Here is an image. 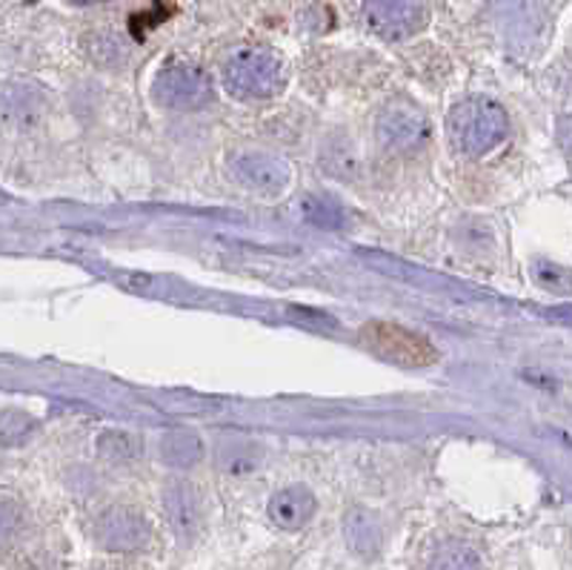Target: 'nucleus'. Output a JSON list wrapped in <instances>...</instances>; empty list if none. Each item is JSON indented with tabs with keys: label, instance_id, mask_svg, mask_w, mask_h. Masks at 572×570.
Wrapping results in <instances>:
<instances>
[{
	"label": "nucleus",
	"instance_id": "f257e3e1",
	"mask_svg": "<svg viewBox=\"0 0 572 570\" xmlns=\"http://www.w3.org/2000/svg\"><path fill=\"white\" fill-rule=\"evenodd\" d=\"M507 135V112L490 98H467L449 115V138L467 155H486Z\"/></svg>",
	"mask_w": 572,
	"mask_h": 570
},
{
	"label": "nucleus",
	"instance_id": "f03ea898",
	"mask_svg": "<svg viewBox=\"0 0 572 570\" xmlns=\"http://www.w3.org/2000/svg\"><path fill=\"white\" fill-rule=\"evenodd\" d=\"M283 83L281 60L267 49H240L224 66V87L240 101L272 98Z\"/></svg>",
	"mask_w": 572,
	"mask_h": 570
},
{
	"label": "nucleus",
	"instance_id": "7ed1b4c3",
	"mask_svg": "<svg viewBox=\"0 0 572 570\" xmlns=\"http://www.w3.org/2000/svg\"><path fill=\"white\" fill-rule=\"evenodd\" d=\"M361 338L367 342V347H370L372 353L395 361V365L427 367L438 359V356H435V347L427 338L420 336V333H415V329L401 327V324L372 322L363 327Z\"/></svg>",
	"mask_w": 572,
	"mask_h": 570
},
{
	"label": "nucleus",
	"instance_id": "20e7f679",
	"mask_svg": "<svg viewBox=\"0 0 572 570\" xmlns=\"http://www.w3.org/2000/svg\"><path fill=\"white\" fill-rule=\"evenodd\" d=\"M94 539L112 554H135L149 545L153 530L135 507H109L94 519Z\"/></svg>",
	"mask_w": 572,
	"mask_h": 570
},
{
	"label": "nucleus",
	"instance_id": "39448f33",
	"mask_svg": "<svg viewBox=\"0 0 572 570\" xmlns=\"http://www.w3.org/2000/svg\"><path fill=\"white\" fill-rule=\"evenodd\" d=\"M367 23L386 41H401L424 30L429 18V0H367Z\"/></svg>",
	"mask_w": 572,
	"mask_h": 570
},
{
	"label": "nucleus",
	"instance_id": "423d86ee",
	"mask_svg": "<svg viewBox=\"0 0 572 570\" xmlns=\"http://www.w3.org/2000/svg\"><path fill=\"white\" fill-rule=\"evenodd\" d=\"M155 98L172 110H198L212 98V83L198 66L172 64L155 78Z\"/></svg>",
	"mask_w": 572,
	"mask_h": 570
},
{
	"label": "nucleus",
	"instance_id": "0eeeda50",
	"mask_svg": "<svg viewBox=\"0 0 572 570\" xmlns=\"http://www.w3.org/2000/svg\"><path fill=\"white\" fill-rule=\"evenodd\" d=\"M429 138L427 118L406 103H392L378 118V141L392 153H413Z\"/></svg>",
	"mask_w": 572,
	"mask_h": 570
},
{
	"label": "nucleus",
	"instance_id": "6e6552de",
	"mask_svg": "<svg viewBox=\"0 0 572 570\" xmlns=\"http://www.w3.org/2000/svg\"><path fill=\"white\" fill-rule=\"evenodd\" d=\"M233 176L240 187L258 195H281L290 187V169L269 153H244L233 161Z\"/></svg>",
	"mask_w": 572,
	"mask_h": 570
},
{
	"label": "nucleus",
	"instance_id": "1a4fd4ad",
	"mask_svg": "<svg viewBox=\"0 0 572 570\" xmlns=\"http://www.w3.org/2000/svg\"><path fill=\"white\" fill-rule=\"evenodd\" d=\"M164 511L178 541L189 545L203 530V499L192 482H169L164 488Z\"/></svg>",
	"mask_w": 572,
	"mask_h": 570
},
{
	"label": "nucleus",
	"instance_id": "9d476101",
	"mask_svg": "<svg viewBox=\"0 0 572 570\" xmlns=\"http://www.w3.org/2000/svg\"><path fill=\"white\" fill-rule=\"evenodd\" d=\"M318 511V502L312 496L310 490L301 488V484H292V488L278 490L276 496L269 499V516L283 530H301L304 525H310V519Z\"/></svg>",
	"mask_w": 572,
	"mask_h": 570
},
{
	"label": "nucleus",
	"instance_id": "9b49d317",
	"mask_svg": "<svg viewBox=\"0 0 572 570\" xmlns=\"http://www.w3.org/2000/svg\"><path fill=\"white\" fill-rule=\"evenodd\" d=\"M344 536H347L349 548L356 550L358 556H363V559H372L381 550V539H384L375 516L370 511H361V507H356L344 519Z\"/></svg>",
	"mask_w": 572,
	"mask_h": 570
},
{
	"label": "nucleus",
	"instance_id": "f8f14e48",
	"mask_svg": "<svg viewBox=\"0 0 572 570\" xmlns=\"http://www.w3.org/2000/svg\"><path fill=\"white\" fill-rule=\"evenodd\" d=\"M424 570H481V556L467 541L444 539L435 545Z\"/></svg>",
	"mask_w": 572,
	"mask_h": 570
},
{
	"label": "nucleus",
	"instance_id": "ddd939ff",
	"mask_svg": "<svg viewBox=\"0 0 572 570\" xmlns=\"http://www.w3.org/2000/svg\"><path fill=\"white\" fill-rule=\"evenodd\" d=\"M203 456V445L195 433L172 431L160 439V459L172 468H192Z\"/></svg>",
	"mask_w": 572,
	"mask_h": 570
},
{
	"label": "nucleus",
	"instance_id": "4468645a",
	"mask_svg": "<svg viewBox=\"0 0 572 570\" xmlns=\"http://www.w3.org/2000/svg\"><path fill=\"white\" fill-rule=\"evenodd\" d=\"M37 118V98L30 89L7 87L0 92V121L7 124H26Z\"/></svg>",
	"mask_w": 572,
	"mask_h": 570
},
{
	"label": "nucleus",
	"instance_id": "2eb2a0df",
	"mask_svg": "<svg viewBox=\"0 0 572 570\" xmlns=\"http://www.w3.org/2000/svg\"><path fill=\"white\" fill-rule=\"evenodd\" d=\"M141 442L130 433H106L101 439V456L112 465H130L141 456Z\"/></svg>",
	"mask_w": 572,
	"mask_h": 570
},
{
	"label": "nucleus",
	"instance_id": "dca6fc26",
	"mask_svg": "<svg viewBox=\"0 0 572 570\" xmlns=\"http://www.w3.org/2000/svg\"><path fill=\"white\" fill-rule=\"evenodd\" d=\"M35 433V422L21 410H3L0 413V445H23Z\"/></svg>",
	"mask_w": 572,
	"mask_h": 570
},
{
	"label": "nucleus",
	"instance_id": "f3484780",
	"mask_svg": "<svg viewBox=\"0 0 572 570\" xmlns=\"http://www.w3.org/2000/svg\"><path fill=\"white\" fill-rule=\"evenodd\" d=\"M217 461L226 470H249L258 465V450L249 442H224V445L217 447Z\"/></svg>",
	"mask_w": 572,
	"mask_h": 570
},
{
	"label": "nucleus",
	"instance_id": "a211bd4d",
	"mask_svg": "<svg viewBox=\"0 0 572 570\" xmlns=\"http://www.w3.org/2000/svg\"><path fill=\"white\" fill-rule=\"evenodd\" d=\"M23 530V513L9 502H0V554H7Z\"/></svg>",
	"mask_w": 572,
	"mask_h": 570
},
{
	"label": "nucleus",
	"instance_id": "6ab92c4d",
	"mask_svg": "<svg viewBox=\"0 0 572 570\" xmlns=\"http://www.w3.org/2000/svg\"><path fill=\"white\" fill-rule=\"evenodd\" d=\"M78 3H103V0H78Z\"/></svg>",
	"mask_w": 572,
	"mask_h": 570
}]
</instances>
